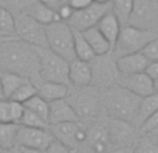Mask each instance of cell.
Segmentation results:
<instances>
[{
    "instance_id": "obj_1",
    "label": "cell",
    "mask_w": 158,
    "mask_h": 153,
    "mask_svg": "<svg viewBox=\"0 0 158 153\" xmlns=\"http://www.w3.org/2000/svg\"><path fill=\"white\" fill-rule=\"evenodd\" d=\"M0 70L25 76L32 82L40 81L38 47L25 43L17 36L4 38L0 43Z\"/></svg>"
},
{
    "instance_id": "obj_2",
    "label": "cell",
    "mask_w": 158,
    "mask_h": 153,
    "mask_svg": "<svg viewBox=\"0 0 158 153\" xmlns=\"http://www.w3.org/2000/svg\"><path fill=\"white\" fill-rule=\"evenodd\" d=\"M142 98L133 95L121 85L114 84L101 93V107H104L110 118L131 123L135 127L137 107Z\"/></svg>"
},
{
    "instance_id": "obj_3",
    "label": "cell",
    "mask_w": 158,
    "mask_h": 153,
    "mask_svg": "<svg viewBox=\"0 0 158 153\" xmlns=\"http://www.w3.org/2000/svg\"><path fill=\"white\" fill-rule=\"evenodd\" d=\"M65 100L72 107L81 123L83 120L96 118L101 107V96L98 89L92 85L69 89Z\"/></svg>"
},
{
    "instance_id": "obj_4",
    "label": "cell",
    "mask_w": 158,
    "mask_h": 153,
    "mask_svg": "<svg viewBox=\"0 0 158 153\" xmlns=\"http://www.w3.org/2000/svg\"><path fill=\"white\" fill-rule=\"evenodd\" d=\"M158 38V33L153 31H146L140 28H135L132 25H122L119 35L117 38L111 53L115 59L122 57L132 53H139L148 42Z\"/></svg>"
},
{
    "instance_id": "obj_5",
    "label": "cell",
    "mask_w": 158,
    "mask_h": 153,
    "mask_svg": "<svg viewBox=\"0 0 158 153\" xmlns=\"http://www.w3.org/2000/svg\"><path fill=\"white\" fill-rule=\"evenodd\" d=\"M44 35H46L47 49L67 61L74 60V31L67 22L57 21L46 25Z\"/></svg>"
},
{
    "instance_id": "obj_6",
    "label": "cell",
    "mask_w": 158,
    "mask_h": 153,
    "mask_svg": "<svg viewBox=\"0 0 158 153\" xmlns=\"http://www.w3.org/2000/svg\"><path fill=\"white\" fill-rule=\"evenodd\" d=\"M39 79L68 85V61L47 47H38Z\"/></svg>"
},
{
    "instance_id": "obj_7",
    "label": "cell",
    "mask_w": 158,
    "mask_h": 153,
    "mask_svg": "<svg viewBox=\"0 0 158 153\" xmlns=\"http://www.w3.org/2000/svg\"><path fill=\"white\" fill-rule=\"evenodd\" d=\"M89 64L92 68V86L97 89L103 88L104 90L114 84H118L119 74L115 66V57L111 52L103 56H94Z\"/></svg>"
},
{
    "instance_id": "obj_8",
    "label": "cell",
    "mask_w": 158,
    "mask_h": 153,
    "mask_svg": "<svg viewBox=\"0 0 158 153\" xmlns=\"http://www.w3.org/2000/svg\"><path fill=\"white\" fill-rule=\"evenodd\" d=\"M126 24L140 29L157 32L158 0H133Z\"/></svg>"
},
{
    "instance_id": "obj_9",
    "label": "cell",
    "mask_w": 158,
    "mask_h": 153,
    "mask_svg": "<svg viewBox=\"0 0 158 153\" xmlns=\"http://www.w3.org/2000/svg\"><path fill=\"white\" fill-rule=\"evenodd\" d=\"M14 29H15V36L25 43L32 45L35 47H47L44 27L31 18L28 14L21 13L14 15Z\"/></svg>"
},
{
    "instance_id": "obj_10",
    "label": "cell",
    "mask_w": 158,
    "mask_h": 153,
    "mask_svg": "<svg viewBox=\"0 0 158 153\" xmlns=\"http://www.w3.org/2000/svg\"><path fill=\"white\" fill-rule=\"evenodd\" d=\"M47 129L50 131L53 139L58 141L60 143H63L64 146H67L71 151L78 148L81 143H83L87 139V135H89L87 128L81 121L52 124V125L47 127Z\"/></svg>"
},
{
    "instance_id": "obj_11",
    "label": "cell",
    "mask_w": 158,
    "mask_h": 153,
    "mask_svg": "<svg viewBox=\"0 0 158 153\" xmlns=\"http://www.w3.org/2000/svg\"><path fill=\"white\" fill-rule=\"evenodd\" d=\"M111 10L108 4H98V3H92L90 6L81 10L72 11L69 20L67 21V24L75 31H82L89 29L92 27H96L97 22L103 18V15H106L108 11Z\"/></svg>"
},
{
    "instance_id": "obj_12",
    "label": "cell",
    "mask_w": 158,
    "mask_h": 153,
    "mask_svg": "<svg viewBox=\"0 0 158 153\" xmlns=\"http://www.w3.org/2000/svg\"><path fill=\"white\" fill-rule=\"evenodd\" d=\"M52 141L53 137L47 128H29V127L18 125L15 135V146L44 151Z\"/></svg>"
},
{
    "instance_id": "obj_13",
    "label": "cell",
    "mask_w": 158,
    "mask_h": 153,
    "mask_svg": "<svg viewBox=\"0 0 158 153\" xmlns=\"http://www.w3.org/2000/svg\"><path fill=\"white\" fill-rule=\"evenodd\" d=\"M106 128L107 134H108L110 145L114 146V149L133 145L135 137H136V128L131 123L110 118Z\"/></svg>"
},
{
    "instance_id": "obj_14",
    "label": "cell",
    "mask_w": 158,
    "mask_h": 153,
    "mask_svg": "<svg viewBox=\"0 0 158 153\" xmlns=\"http://www.w3.org/2000/svg\"><path fill=\"white\" fill-rule=\"evenodd\" d=\"M118 85L125 88L126 90L132 92L133 95L139 96V98H146L157 93L158 84H154L144 72H137V74L131 75H123L118 78Z\"/></svg>"
},
{
    "instance_id": "obj_15",
    "label": "cell",
    "mask_w": 158,
    "mask_h": 153,
    "mask_svg": "<svg viewBox=\"0 0 158 153\" xmlns=\"http://www.w3.org/2000/svg\"><path fill=\"white\" fill-rule=\"evenodd\" d=\"M68 85L72 88L92 85V68L89 61H82L78 59L68 61Z\"/></svg>"
},
{
    "instance_id": "obj_16",
    "label": "cell",
    "mask_w": 158,
    "mask_h": 153,
    "mask_svg": "<svg viewBox=\"0 0 158 153\" xmlns=\"http://www.w3.org/2000/svg\"><path fill=\"white\" fill-rule=\"evenodd\" d=\"M49 125L52 124H61V123H77L79 121L78 116L69 106L65 99L54 100L49 103Z\"/></svg>"
},
{
    "instance_id": "obj_17",
    "label": "cell",
    "mask_w": 158,
    "mask_h": 153,
    "mask_svg": "<svg viewBox=\"0 0 158 153\" xmlns=\"http://www.w3.org/2000/svg\"><path fill=\"white\" fill-rule=\"evenodd\" d=\"M115 66L119 76L144 72L146 67L148 66V61L142 56V53H132L122 57L115 59Z\"/></svg>"
},
{
    "instance_id": "obj_18",
    "label": "cell",
    "mask_w": 158,
    "mask_h": 153,
    "mask_svg": "<svg viewBox=\"0 0 158 153\" xmlns=\"http://www.w3.org/2000/svg\"><path fill=\"white\" fill-rule=\"evenodd\" d=\"M36 85V92L38 96H40L47 103L60 99H65L68 95L69 85L58 84V82H49V81H38L33 82Z\"/></svg>"
},
{
    "instance_id": "obj_19",
    "label": "cell",
    "mask_w": 158,
    "mask_h": 153,
    "mask_svg": "<svg viewBox=\"0 0 158 153\" xmlns=\"http://www.w3.org/2000/svg\"><path fill=\"white\" fill-rule=\"evenodd\" d=\"M121 27H122V25L119 24V21L117 20V17L111 13V10H110L106 15H103V18L97 22V25H96V28L100 31V33L110 43L111 50H112V47H114L115 42H117L118 35H119Z\"/></svg>"
},
{
    "instance_id": "obj_20",
    "label": "cell",
    "mask_w": 158,
    "mask_h": 153,
    "mask_svg": "<svg viewBox=\"0 0 158 153\" xmlns=\"http://www.w3.org/2000/svg\"><path fill=\"white\" fill-rule=\"evenodd\" d=\"M25 14H28L31 18H33L36 22L42 24L43 27H46V25H49V24H53V22L60 21L57 11L50 8V7H47V6H44V4H42V3L36 2V0L27 8Z\"/></svg>"
},
{
    "instance_id": "obj_21",
    "label": "cell",
    "mask_w": 158,
    "mask_h": 153,
    "mask_svg": "<svg viewBox=\"0 0 158 153\" xmlns=\"http://www.w3.org/2000/svg\"><path fill=\"white\" fill-rule=\"evenodd\" d=\"M82 35L86 39L87 45L90 46V49H92L94 56H103V55H107V53L111 52L110 43L106 41V38L101 35L100 31L96 27H92V28H89V29L82 31Z\"/></svg>"
},
{
    "instance_id": "obj_22",
    "label": "cell",
    "mask_w": 158,
    "mask_h": 153,
    "mask_svg": "<svg viewBox=\"0 0 158 153\" xmlns=\"http://www.w3.org/2000/svg\"><path fill=\"white\" fill-rule=\"evenodd\" d=\"M24 113V104L13 102L10 99L0 100V123L3 124H17Z\"/></svg>"
},
{
    "instance_id": "obj_23",
    "label": "cell",
    "mask_w": 158,
    "mask_h": 153,
    "mask_svg": "<svg viewBox=\"0 0 158 153\" xmlns=\"http://www.w3.org/2000/svg\"><path fill=\"white\" fill-rule=\"evenodd\" d=\"M156 113H158V95L157 93L142 98L139 107H137L136 118H135V128H137L143 121L147 120L148 117H151Z\"/></svg>"
},
{
    "instance_id": "obj_24",
    "label": "cell",
    "mask_w": 158,
    "mask_h": 153,
    "mask_svg": "<svg viewBox=\"0 0 158 153\" xmlns=\"http://www.w3.org/2000/svg\"><path fill=\"white\" fill-rule=\"evenodd\" d=\"M90 141V152L92 153H108L110 152V139L106 127H96L94 131L89 132L87 139Z\"/></svg>"
},
{
    "instance_id": "obj_25",
    "label": "cell",
    "mask_w": 158,
    "mask_h": 153,
    "mask_svg": "<svg viewBox=\"0 0 158 153\" xmlns=\"http://www.w3.org/2000/svg\"><path fill=\"white\" fill-rule=\"evenodd\" d=\"M28 78L21 76L18 74H13V72H3L0 76V86H2L4 99H8L24 82H27Z\"/></svg>"
},
{
    "instance_id": "obj_26",
    "label": "cell",
    "mask_w": 158,
    "mask_h": 153,
    "mask_svg": "<svg viewBox=\"0 0 158 153\" xmlns=\"http://www.w3.org/2000/svg\"><path fill=\"white\" fill-rule=\"evenodd\" d=\"M74 31V55H75V59L78 60H82V61H90L94 55H93L92 49L90 46L87 45L86 39L83 38L82 32L79 31Z\"/></svg>"
},
{
    "instance_id": "obj_27",
    "label": "cell",
    "mask_w": 158,
    "mask_h": 153,
    "mask_svg": "<svg viewBox=\"0 0 158 153\" xmlns=\"http://www.w3.org/2000/svg\"><path fill=\"white\" fill-rule=\"evenodd\" d=\"M132 3H133V0H111L110 2L111 13L117 17L121 25H126V22H128L129 14L132 10Z\"/></svg>"
},
{
    "instance_id": "obj_28",
    "label": "cell",
    "mask_w": 158,
    "mask_h": 153,
    "mask_svg": "<svg viewBox=\"0 0 158 153\" xmlns=\"http://www.w3.org/2000/svg\"><path fill=\"white\" fill-rule=\"evenodd\" d=\"M17 129H18L17 124L0 123V148H2V151L15 146Z\"/></svg>"
},
{
    "instance_id": "obj_29",
    "label": "cell",
    "mask_w": 158,
    "mask_h": 153,
    "mask_svg": "<svg viewBox=\"0 0 158 153\" xmlns=\"http://www.w3.org/2000/svg\"><path fill=\"white\" fill-rule=\"evenodd\" d=\"M24 107L31 110L35 114H38L43 120L47 121V118H49V103L46 100H43L40 96H38V95L32 96L29 100H27L24 103ZM47 124H49V121H47Z\"/></svg>"
},
{
    "instance_id": "obj_30",
    "label": "cell",
    "mask_w": 158,
    "mask_h": 153,
    "mask_svg": "<svg viewBox=\"0 0 158 153\" xmlns=\"http://www.w3.org/2000/svg\"><path fill=\"white\" fill-rule=\"evenodd\" d=\"M35 95H38V92H36V85L33 84L31 79H28V81L24 82L8 99L13 102H18V103L24 104L25 102L29 100V99Z\"/></svg>"
},
{
    "instance_id": "obj_31",
    "label": "cell",
    "mask_w": 158,
    "mask_h": 153,
    "mask_svg": "<svg viewBox=\"0 0 158 153\" xmlns=\"http://www.w3.org/2000/svg\"><path fill=\"white\" fill-rule=\"evenodd\" d=\"M15 36L14 29V15L0 6V38Z\"/></svg>"
},
{
    "instance_id": "obj_32",
    "label": "cell",
    "mask_w": 158,
    "mask_h": 153,
    "mask_svg": "<svg viewBox=\"0 0 158 153\" xmlns=\"http://www.w3.org/2000/svg\"><path fill=\"white\" fill-rule=\"evenodd\" d=\"M136 134L139 137H151L158 138V113L153 114L144 120L139 127L136 128Z\"/></svg>"
},
{
    "instance_id": "obj_33",
    "label": "cell",
    "mask_w": 158,
    "mask_h": 153,
    "mask_svg": "<svg viewBox=\"0 0 158 153\" xmlns=\"http://www.w3.org/2000/svg\"><path fill=\"white\" fill-rule=\"evenodd\" d=\"M132 153H158L157 138L151 137H139L133 142Z\"/></svg>"
},
{
    "instance_id": "obj_34",
    "label": "cell",
    "mask_w": 158,
    "mask_h": 153,
    "mask_svg": "<svg viewBox=\"0 0 158 153\" xmlns=\"http://www.w3.org/2000/svg\"><path fill=\"white\" fill-rule=\"evenodd\" d=\"M18 125L29 127V128H47L49 124H47L46 120H43V118L39 117L38 114H35V113H32L31 110L24 107V113H22V117H21V120H19Z\"/></svg>"
},
{
    "instance_id": "obj_35",
    "label": "cell",
    "mask_w": 158,
    "mask_h": 153,
    "mask_svg": "<svg viewBox=\"0 0 158 153\" xmlns=\"http://www.w3.org/2000/svg\"><path fill=\"white\" fill-rule=\"evenodd\" d=\"M33 2L35 0H0V6L10 11L13 15H17V14L25 13Z\"/></svg>"
},
{
    "instance_id": "obj_36",
    "label": "cell",
    "mask_w": 158,
    "mask_h": 153,
    "mask_svg": "<svg viewBox=\"0 0 158 153\" xmlns=\"http://www.w3.org/2000/svg\"><path fill=\"white\" fill-rule=\"evenodd\" d=\"M139 53H142V56L148 61V63H154L158 61V38L154 41L148 42Z\"/></svg>"
},
{
    "instance_id": "obj_37",
    "label": "cell",
    "mask_w": 158,
    "mask_h": 153,
    "mask_svg": "<svg viewBox=\"0 0 158 153\" xmlns=\"http://www.w3.org/2000/svg\"><path fill=\"white\" fill-rule=\"evenodd\" d=\"M43 153H72V151L68 149L67 146H64L63 143H60L58 141L53 139L49 143V146L43 151Z\"/></svg>"
},
{
    "instance_id": "obj_38",
    "label": "cell",
    "mask_w": 158,
    "mask_h": 153,
    "mask_svg": "<svg viewBox=\"0 0 158 153\" xmlns=\"http://www.w3.org/2000/svg\"><path fill=\"white\" fill-rule=\"evenodd\" d=\"M144 74L154 82V84H158V61H154V63H148V66L146 67Z\"/></svg>"
},
{
    "instance_id": "obj_39",
    "label": "cell",
    "mask_w": 158,
    "mask_h": 153,
    "mask_svg": "<svg viewBox=\"0 0 158 153\" xmlns=\"http://www.w3.org/2000/svg\"><path fill=\"white\" fill-rule=\"evenodd\" d=\"M92 3H93V0H67V4L72 8V11L85 8V7H87V6H90Z\"/></svg>"
},
{
    "instance_id": "obj_40",
    "label": "cell",
    "mask_w": 158,
    "mask_h": 153,
    "mask_svg": "<svg viewBox=\"0 0 158 153\" xmlns=\"http://www.w3.org/2000/svg\"><path fill=\"white\" fill-rule=\"evenodd\" d=\"M57 14H58V18H60V21L67 22L69 20V17H71V14H72V8L65 3V4H63L57 10Z\"/></svg>"
},
{
    "instance_id": "obj_41",
    "label": "cell",
    "mask_w": 158,
    "mask_h": 153,
    "mask_svg": "<svg viewBox=\"0 0 158 153\" xmlns=\"http://www.w3.org/2000/svg\"><path fill=\"white\" fill-rule=\"evenodd\" d=\"M36 2L42 3V4H44V6H47V7H50V8L57 11L61 6L65 4L67 0H36Z\"/></svg>"
},
{
    "instance_id": "obj_42",
    "label": "cell",
    "mask_w": 158,
    "mask_h": 153,
    "mask_svg": "<svg viewBox=\"0 0 158 153\" xmlns=\"http://www.w3.org/2000/svg\"><path fill=\"white\" fill-rule=\"evenodd\" d=\"M108 153H132V146H123V148H115Z\"/></svg>"
},
{
    "instance_id": "obj_43",
    "label": "cell",
    "mask_w": 158,
    "mask_h": 153,
    "mask_svg": "<svg viewBox=\"0 0 158 153\" xmlns=\"http://www.w3.org/2000/svg\"><path fill=\"white\" fill-rule=\"evenodd\" d=\"M19 148V146H18ZM21 153H43V151H39V149H32V148H19Z\"/></svg>"
},
{
    "instance_id": "obj_44",
    "label": "cell",
    "mask_w": 158,
    "mask_h": 153,
    "mask_svg": "<svg viewBox=\"0 0 158 153\" xmlns=\"http://www.w3.org/2000/svg\"><path fill=\"white\" fill-rule=\"evenodd\" d=\"M2 153H21V149L18 146H13V148H8V149H3Z\"/></svg>"
},
{
    "instance_id": "obj_45",
    "label": "cell",
    "mask_w": 158,
    "mask_h": 153,
    "mask_svg": "<svg viewBox=\"0 0 158 153\" xmlns=\"http://www.w3.org/2000/svg\"><path fill=\"white\" fill-rule=\"evenodd\" d=\"M111 0H93V3H98V4H108Z\"/></svg>"
},
{
    "instance_id": "obj_46",
    "label": "cell",
    "mask_w": 158,
    "mask_h": 153,
    "mask_svg": "<svg viewBox=\"0 0 158 153\" xmlns=\"http://www.w3.org/2000/svg\"><path fill=\"white\" fill-rule=\"evenodd\" d=\"M4 99V95H3V90H2V86H0V100Z\"/></svg>"
},
{
    "instance_id": "obj_47",
    "label": "cell",
    "mask_w": 158,
    "mask_h": 153,
    "mask_svg": "<svg viewBox=\"0 0 158 153\" xmlns=\"http://www.w3.org/2000/svg\"><path fill=\"white\" fill-rule=\"evenodd\" d=\"M3 39H4V38H0V43H2V42H3Z\"/></svg>"
},
{
    "instance_id": "obj_48",
    "label": "cell",
    "mask_w": 158,
    "mask_h": 153,
    "mask_svg": "<svg viewBox=\"0 0 158 153\" xmlns=\"http://www.w3.org/2000/svg\"><path fill=\"white\" fill-rule=\"evenodd\" d=\"M2 74H3V71H2V70H0V76H2Z\"/></svg>"
},
{
    "instance_id": "obj_49",
    "label": "cell",
    "mask_w": 158,
    "mask_h": 153,
    "mask_svg": "<svg viewBox=\"0 0 158 153\" xmlns=\"http://www.w3.org/2000/svg\"><path fill=\"white\" fill-rule=\"evenodd\" d=\"M0 153H2V148H0Z\"/></svg>"
}]
</instances>
